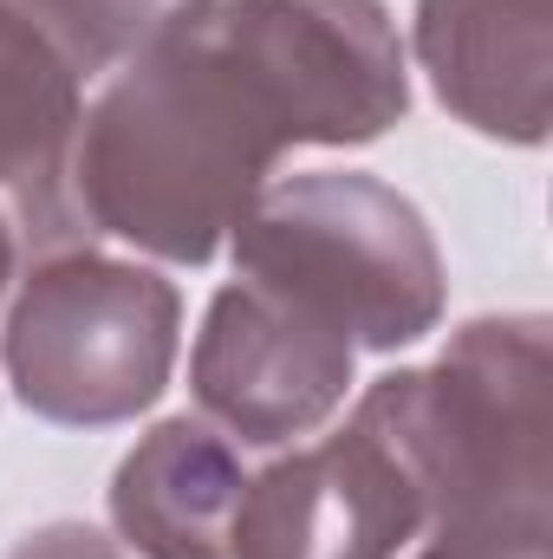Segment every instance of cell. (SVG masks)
Segmentation results:
<instances>
[{"label": "cell", "mask_w": 553, "mask_h": 559, "mask_svg": "<svg viewBox=\"0 0 553 559\" xmlns=\"http://www.w3.org/2000/svg\"><path fill=\"white\" fill-rule=\"evenodd\" d=\"M548 319H469L436 365L378 378L423 481V527L553 534Z\"/></svg>", "instance_id": "2"}, {"label": "cell", "mask_w": 553, "mask_h": 559, "mask_svg": "<svg viewBox=\"0 0 553 559\" xmlns=\"http://www.w3.org/2000/svg\"><path fill=\"white\" fill-rule=\"evenodd\" d=\"M411 46L449 118L521 150L548 138L553 0H416Z\"/></svg>", "instance_id": "7"}, {"label": "cell", "mask_w": 553, "mask_h": 559, "mask_svg": "<svg viewBox=\"0 0 553 559\" xmlns=\"http://www.w3.org/2000/svg\"><path fill=\"white\" fill-rule=\"evenodd\" d=\"M13 7H26L66 46V59L85 79H98V72H118L125 59H138L143 46H156L163 33H176L183 20H196L215 0H13Z\"/></svg>", "instance_id": "10"}, {"label": "cell", "mask_w": 553, "mask_h": 559, "mask_svg": "<svg viewBox=\"0 0 553 559\" xmlns=\"http://www.w3.org/2000/svg\"><path fill=\"white\" fill-rule=\"evenodd\" d=\"M248 468L209 417H169L111 475V527L138 559H228Z\"/></svg>", "instance_id": "9"}, {"label": "cell", "mask_w": 553, "mask_h": 559, "mask_svg": "<svg viewBox=\"0 0 553 559\" xmlns=\"http://www.w3.org/2000/svg\"><path fill=\"white\" fill-rule=\"evenodd\" d=\"M7 559H125V547L85 521H52V527H33Z\"/></svg>", "instance_id": "12"}, {"label": "cell", "mask_w": 553, "mask_h": 559, "mask_svg": "<svg viewBox=\"0 0 553 559\" xmlns=\"http://www.w3.org/2000/svg\"><path fill=\"white\" fill-rule=\"evenodd\" d=\"M13 261H20V235H13V222H7V209H0V293H7V280H13Z\"/></svg>", "instance_id": "13"}, {"label": "cell", "mask_w": 553, "mask_h": 559, "mask_svg": "<svg viewBox=\"0 0 553 559\" xmlns=\"http://www.w3.org/2000/svg\"><path fill=\"white\" fill-rule=\"evenodd\" d=\"M411 111L385 0H215L85 105L72 138V235L150 261L222 254L280 150L372 143Z\"/></svg>", "instance_id": "1"}, {"label": "cell", "mask_w": 553, "mask_h": 559, "mask_svg": "<svg viewBox=\"0 0 553 559\" xmlns=\"http://www.w3.org/2000/svg\"><path fill=\"white\" fill-rule=\"evenodd\" d=\"M358 352L319 319L293 312L255 280H228L196 332L189 391L202 417L242 449H274L326 429L352 391Z\"/></svg>", "instance_id": "6"}, {"label": "cell", "mask_w": 553, "mask_h": 559, "mask_svg": "<svg viewBox=\"0 0 553 559\" xmlns=\"http://www.w3.org/2000/svg\"><path fill=\"white\" fill-rule=\"evenodd\" d=\"M235 280L268 286L352 352H404L436 332L449 280L411 195L365 169L268 182L228 235Z\"/></svg>", "instance_id": "3"}, {"label": "cell", "mask_w": 553, "mask_h": 559, "mask_svg": "<svg viewBox=\"0 0 553 559\" xmlns=\"http://www.w3.org/2000/svg\"><path fill=\"white\" fill-rule=\"evenodd\" d=\"M183 338V293L143 261L85 248L39 254L0 325V365L13 397L59 429L138 423Z\"/></svg>", "instance_id": "4"}, {"label": "cell", "mask_w": 553, "mask_h": 559, "mask_svg": "<svg viewBox=\"0 0 553 559\" xmlns=\"http://www.w3.org/2000/svg\"><path fill=\"white\" fill-rule=\"evenodd\" d=\"M416 559H553V534H521V527H430V547Z\"/></svg>", "instance_id": "11"}, {"label": "cell", "mask_w": 553, "mask_h": 559, "mask_svg": "<svg viewBox=\"0 0 553 559\" xmlns=\"http://www.w3.org/2000/svg\"><path fill=\"white\" fill-rule=\"evenodd\" d=\"M85 72L13 0H0V202L26 248H85L72 235V138L85 118Z\"/></svg>", "instance_id": "8"}, {"label": "cell", "mask_w": 553, "mask_h": 559, "mask_svg": "<svg viewBox=\"0 0 553 559\" xmlns=\"http://www.w3.org/2000/svg\"><path fill=\"white\" fill-rule=\"evenodd\" d=\"M423 534V481L385 384L345 429L248 475L228 559H398Z\"/></svg>", "instance_id": "5"}]
</instances>
